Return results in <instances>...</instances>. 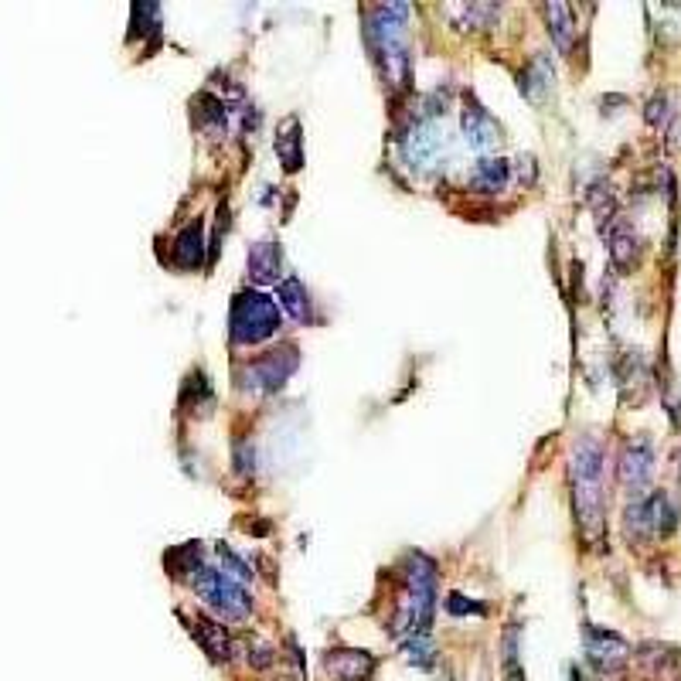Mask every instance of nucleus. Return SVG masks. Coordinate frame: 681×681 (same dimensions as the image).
<instances>
[{
  "label": "nucleus",
  "instance_id": "412c9836",
  "mask_svg": "<svg viewBox=\"0 0 681 681\" xmlns=\"http://www.w3.org/2000/svg\"><path fill=\"white\" fill-rule=\"evenodd\" d=\"M218 556H222V569H225V573H232L235 579H239V583H249V579H252V566H246V562H242V556H235L229 545H218Z\"/></svg>",
  "mask_w": 681,
  "mask_h": 681
},
{
  "label": "nucleus",
  "instance_id": "0eeeda50",
  "mask_svg": "<svg viewBox=\"0 0 681 681\" xmlns=\"http://www.w3.org/2000/svg\"><path fill=\"white\" fill-rule=\"evenodd\" d=\"M252 368H256V378H259V385H263V392H280L283 385H287V378L293 375V368H297V348H290V344L273 348Z\"/></svg>",
  "mask_w": 681,
  "mask_h": 681
},
{
  "label": "nucleus",
  "instance_id": "f257e3e1",
  "mask_svg": "<svg viewBox=\"0 0 681 681\" xmlns=\"http://www.w3.org/2000/svg\"><path fill=\"white\" fill-rule=\"evenodd\" d=\"M436 603V569L426 556H409L406 559V586H402L399 607H395L392 634L409 637V634H426Z\"/></svg>",
  "mask_w": 681,
  "mask_h": 681
},
{
  "label": "nucleus",
  "instance_id": "4468645a",
  "mask_svg": "<svg viewBox=\"0 0 681 681\" xmlns=\"http://www.w3.org/2000/svg\"><path fill=\"white\" fill-rule=\"evenodd\" d=\"M201 256H205V222L195 218V222L184 225V232L178 235V242H174V259L191 269L201 263Z\"/></svg>",
  "mask_w": 681,
  "mask_h": 681
},
{
  "label": "nucleus",
  "instance_id": "2eb2a0df",
  "mask_svg": "<svg viewBox=\"0 0 681 681\" xmlns=\"http://www.w3.org/2000/svg\"><path fill=\"white\" fill-rule=\"evenodd\" d=\"M607 246H610V256L613 263L620 269H630L637 263V256H641V246H637V235L630 229L627 222H617L613 229L607 232Z\"/></svg>",
  "mask_w": 681,
  "mask_h": 681
},
{
  "label": "nucleus",
  "instance_id": "f3484780",
  "mask_svg": "<svg viewBox=\"0 0 681 681\" xmlns=\"http://www.w3.org/2000/svg\"><path fill=\"white\" fill-rule=\"evenodd\" d=\"M276 293H280V307L287 310L293 321H307V317H310V297H307L304 283H300V280H283L280 287H276Z\"/></svg>",
  "mask_w": 681,
  "mask_h": 681
},
{
  "label": "nucleus",
  "instance_id": "f8f14e48",
  "mask_svg": "<svg viewBox=\"0 0 681 681\" xmlns=\"http://www.w3.org/2000/svg\"><path fill=\"white\" fill-rule=\"evenodd\" d=\"M195 634H198V644L205 647L212 661H229L232 658V637H229V630H225V624H215V620H208V617H198Z\"/></svg>",
  "mask_w": 681,
  "mask_h": 681
},
{
  "label": "nucleus",
  "instance_id": "1a4fd4ad",
  "mask_svg": "<svg viewBox=\"0 0 681 681\" xmlns=\"http://www.w3.org/2000/svg\"><path fill=\"white\" fill-rule=\"evenodd\" d=\"M324 664L338 681H365V678H372V671H375L372 654L355 651V647H338V651H327Z\"/></svg>",
  "mask_w": 681,
  "mask_h": 681
},
{
  "label": "nucleus",
  "instance_id": "6e6552de",
  "mask_svg": "<svg viewBox=\"0 0 681 681\" xmlns=\"http://www.w3.org/2000/svg\"><path fill=\"white\" fill-rule=\"evenodd\" d=\"M464 137L470 140V147H477L481 154H494L501 144V130L494 123V116L487 113L481 103H467L464 109Z\"/></svg>",
  "mask_w": 681,
  "mask_h": 681
},
{
  "label": "nucleus",
  "instance_id": "39448f33",
  "mask_svg": "<svg viewBox=\"0 0 681 681\" xmlns=\"http://www.w3.org/2000/svg\"><path fill=\"white\" fill-rule=\"evenodd\" d=\"M586 658L596 671H620L630 658V644L613 630L603 627H586Z\"/></svg>",
  "mask_w": 681,
  "mask_h": 681
},
{
  "label": "nucleus",
  "instance_id": "4be33fe9",
  "mask_svg": "<svg viewBox=\"0 0 681 681\" xmlns=\"http://www.w3.org/2000/svg\"><path fill=\"white\" fill-rule=\"evenodd\" d=\"M464 610H484V607H477V603H467L460 593H450V613H457V617H464Z\"/></svg>",
  "mask_w": 681,
  "mask_h": 681
},
{
  "label": "nucleus",
  "instance_id": "6ab92c4d",
  "mask_svg": "<svg viewBox=\"0 0 681 681\" xmlns=\"http://www.w3.org/2000/svg\"><path fill=\"white\" fill-rule=\"evenodd\" d=\"M406 654H409V661H413L416 668H423V671L433 668V644H430V637H426V634H409L406 637Z\"/></svg>",
  "mask_w": 681,
  "mask_h": 681
},
{
  "label": "nucleus",
  "instance_id": "7ed1b4c3",
  "mask_svg": "<svg viewBox=\"0 0 681 681\" xmlns=\"http://www.w3.org/2000/svg\"><path fill=\"white\" fill-rule=\"evenodd\" d=\"M280 327V310L269 297L256 290H246L232 300V317H229V334L235 344H259L273 338Z\"/></svg>",
  "mask_w": 681,
  "mask_h": 681
},
{
  "label": "nucleus",
  "instance_id": "ddd939ff",
  "mask_svg": "<svg viewBox=\"0 0 681 681\" xmlns=\"http://www.w3.org/2000/svg\"><path fill=\"white\" fill-rule=\"evenodd\" d=\"M276 157H280V164L287 167V171H300V164H304V154H300V123L297 116H287V120L280 123V130H276Z\"/></svg>",
  "mask_w": 681,
  "mask_h": 681
},
{
  "label": "nucleus",
  "instance_id": "5701e85b",
  "mask_svg": "<svg viewBox=\"0 0 681 681\" xmlns=\"http://www.w3.org/2000/svg\"><path fill=\"white\" fill-rule=\"evenodd\" d=\"M239 467L249 474V443H239Z\"/></svg>",
  "mask_w": 681,
  "mask_h": 681
},
{
  "label": "nucleus",
  "instance_id": "9d476101",
  "mask_svg": "<svg viewBox=\"0 0 681 681\" xmlns=\"http://www.w3.org/2000/svg\"><path fill=\"white\" fill-rule=\"evenodd\" d=\"M651 470H654L651 443L637 440L620 453V481H624L630 491H641V487L651 481Z\"/></svg>",
  "mask_w": 681,
  "mask_h": 681
},
{
  "label": "nucleus",
  "instance_id": "423d86ee",
  "mask_svg": "<svg viewBox=\"0 0 681 681\" xmlns=\"http://www.w3.org/2000/svg\"><path fill=\"white\" fill-rule=\"evenodd\" d=\"M402 150H406L409 164H413L416 171H433L443 157V137L433 123H416L413 130L406 133V140H402Z\"/></svg>",
  "mask_w": 681,
  "mask_h": 681
},
{
  "label": "nucleus",
  "instance_id": "a211bd4d",
  "mask_svg": "<svg viewBox=\"0 0 681 681\" xmlns=\"http://www.w3.org/2000/svg\"><path fill=\"white\" fill-rule=\"evenodd\" d=\"M545 21H549L552 41H556L559 52H569V45H573V14H569V4H549L545 7Z\"/></svg>",
  "mask_w": 681,
  "mask_h": 681
},
{
  "label": "nucleus",
  "instance_id": "dca6fc26",
  "mask_svg": "<svg viewBox=\"0 0 681 681\" xmlns=\"http://www.w3.org/2000/svg\"><path fill=\"white\" fill-rule=\"evenodd\" d=\"M470 184H474L477 191H487V195L501 191L504 184H508V161H504V157H484V161L474 167V181Z\"/></svg>",
  "mask_w": 681,
  "mask_h": 681
},
{
  "label": "nucleus",
  "instance_id": "20e7f679",
  "mask_svg": "<svg viewBox=\"0 0 681 681\" xmlns=\"http://www.w3.org/2000/svg\"><path fill=\"white\" fill-rule=\"evenodd\" d=\"M191 590L212 607L222 620H246L252 613V600L246 593V586L232 576H222L218 569H205L191 573Z\"/></svg>",
  "mask_w": 681,
  "mask_h": 681
},
{
  "label": "nucleus",
  "instance_id": "aec40b11",
  "mask_svg": "<svg viewBox=\"0 0 681 681\" xmlns=\"http://www.w3.org/2000/svg\"><path fill=\"white\" fill-rule=\"evenodd\" d=\"M195 113H198V123L205 126V130H212V126L218 123H225V106L218 103L215 96H198V103H195Z\"/></svg>",
  "mask_w": 681,
  "mask_h": 681
},
{
  "label": "nucleus",
  "instance_id": "9b49d317",
  "mask_svg": "<svg viewBox=\"0 0 681 681\" xmlns=\"http://www.w3.org/2000/svg\"><path fill=\"white\" fill-rule=\"evenodd\" d=\"M280 266H283V249L276 246L273 239L256 242V246L249 249V276H252V283H259V287L280 280Z\"/></svg>",
  "mask_w": 681,
  "mask_h": 681
},
{
  "label": "nucleus",
  "instance_id": "f03ea898",
  "mask_svg": "<svg viewBox=\"0 0 681 681\" xmlns=\"http://www.w3.org/2000/svg\"><path fill=\"white\" fill-rule=\"evenodd\" d=\"M573 494H576V515L586 535H596L603 525V453L600 443L583 436L573 447Z\"/></svg>",
  "mask_w": 681,
  "mask_h": 681
}]
</instances>
